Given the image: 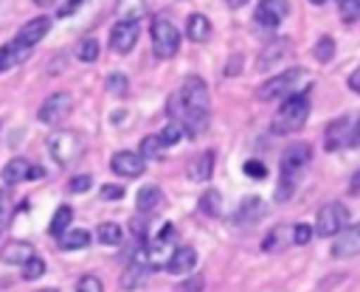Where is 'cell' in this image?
Returning <instances> with one entry per match:
<instances>
[{
	"mask_svg": "<svg viewBox=\"0 0 360 292\" xmlns=\"http://www.w3.org/2000/svg\"><path fill=\"white\" fill-rule=\"evenodd\" d=\"M309 160H312V146L309 143H290L281 152V160H278L281 180H278V191H276L278 202H287L292 197V188H295L298 177L304 174V168L309 166Z\"/></svg>",
	"mask_w": 360,
	"mask_h": 292,
	"instance_id": "1",
	"label": "cell"
},
{
	"mask_svg": "<svg viewBox=\"0 0 360 292\" xmlns=\"http://www.w3.org/2000/svg\"><path fill=\"white\" fill-rule=\"evenodd\" d=\"M309 109H312V104H309V93H290V95L281 101L278 112L273 115V126H270V129H273L276 135L298 132V129L307 124Z\"/></svg>",
	"mask_w": 360,
	"mask_h": 292,
	"instance_id": "2",
	"label": "cell"
},
{
	"mask_svg": "<svg viewBox=\"0 0 360 292\" xmlns=\"http://www.w3.org/2000/svg\"><path fill=\"white\" fill-rule=\"evenodd\" d=\"M323 146H326V152H338L343 146L357 149L360 146V115L357 118H349V115L335 118L323 132Z\"/></svg>",
	"mask_w": 360,
	"mask_h": 292,
	"instance_id": "3",
	"label": "cell"
},
{
	"mask_svg": "<svg viewBox=\"0 0 360 292\" xmlns=\"http://www.w3.org/2000/svg\"><path fill=\"white\" fill-rule=\"evenodd\" d=\"M82 135L73 129H59L48 138V152L59 166H73L82 154Z\"/></svg>",
	"mask_w": 360,
	"mask_h": 292,
	"instance_id": "4",
	"label": "cell"
},
{
	"mask_svg": "<svg viewBox=\"0 0 360 292\" xmlns=\"http://www.w3.org/2000/svg\"><path fill=\"white\" fill-rule=\"evenodd\" d=\"M149 34H152V51L158 59H172L180 51V31L166 17H155L149 25Z\"/></svg>",
	"mask_w": 360,
	"mask_h": 292,
	"instance_id": "5",
	"label": "cell"
},
{
	"mask_svg": "<svg viewBox=\"0 0 360 292\" xmlns=\"http://www.w3.org/2000/svg\"><path fill=\"white\" fill-rule=\"evenodd\" d=\"M301 79H307V70H304V67H290V70H284V73L267 79V81L256 90V98H259V101H278V98H287V95L292 93V87H295Z\"/></svg>",
	"mask_w": 360,
	"mask_h": 292,
	"instance_id": "6",
	"label": "cell"
},
{
	"mask_svg": "<svg viewBox=\"0 0 360 292\" xmlns=\"http://www.w3.org/2000/svg\"><path fill=\"white\" fill-rule=\"evenodd\" d=\"M346 225H349V211H346V205H343V202H326V205L318 211L315 233H318V236H338Z\"/></svg>",
	"mask_w": 360,
	"mask_h": 292,
	"instance_id": "7",
	"label": "cell"
},
{
	"mask_svg": "<svg viewBox=\"0 0 360 292\" xmlns=\"http://www.w3.org/2000/svg\"><path fill=\"white\" fill-rule=\"evenodd\" d=\"M149 264H146V250L141 247L135 255H132V261L124 267V272H121V289H127V292H132V289H141L143 284H146V275H149Z\"/></svg>",
	"mask_w": 360,
	"mask_h": 292,
	"instance_id": "8",
	"label": "cell"
},
{
	"mask_svg": "<svg viewBox=\"0 0 360 292\" xmlns=\"http://www.w3.org/2000/svg\"><path fill=\"white\" fill-rule=\"evenodd\" d=\"M177 95H180L186 109H208V87H205V81L200 76H188Z\"/></svg>",
	"mask_w": 360,
	"mask_h": 292,
	"instance_id": "9",
	"label": "cell"
},
{
	"mask_svg": "<svg viewBox=\"0 0 360 292\" xmlns=\"http://www.w3.org/2000/svg\"><path fill=\"white\" fill-rule=\"evenodd\" d=\"M287 14H290V0H259V6L253 11L256 22L264 25V28L281 25L287 20Z\"/></svg>",
	"mask_w": 360,
	"mask_h": 292,
	"instance_id": "10",
	"label": "cell"
},
{
	"mask_svg": "<svg viewBox=\"0 0 360 292\" xmlns=\"http://www.w3.org/2000/svg\"><path fill=\"white\" fill-rule=\"evenodd\" d=\"M360 253V222L346 225L332 241V258H354Z\"/></svg>",
	"mask_w": 360,
	"mask_h": 292,
	"instance_id": "11",
	"label": "cell"
},
{
	"mask_svg": "<svg viewBox=\"0 0 360 292\" xmlns=\"http://www.w3.org/2000/svg\"><path fill=\"white\" fill-rule=\"evenodd\" d=\"M68 112H70V95L68 93H53L39 104L37 118H39V124H59Z\"/></svg>",
	"mask_w": 360,
	"mask_h": 292,
	"instance_id": "12",
	"label": "cell"
},
{
	"mask_svg": "<svg viewBox=\"0 0 360 292\" xmlns=\"http://www.w3.org/2000/svg\"><path fill=\"white\" fill-rule=\"evenodd\" d=\"M138 22H127V20H118L110 31V48L115 53H129L135 45H138Z\"/></svg>",
	"mask_w": 360,
	"mask_h": 292,
	"instance_id": "13",
	"label": "cell"
},
{
	"mask_svg": "<svg viewBox=\"0 0 360 292\" xmlns=\"http://www.w3.org/2000/svg\"><path fill=\"white\" fill-rule=\"evenodd\" d=\"M110 168L115 171V174H121V177H141L143 174V154L141 152H115L112 157H110Z\"/></svg>",
	"mask_w": 360,
	"mask_h": 292,
	"instance_id": "14",
	"label": "cell"
},
{
	"mask_svg": "<svg viewBox=\"0 0 360 292\" xmlns=\"http://www.w3.org/2000/svg\"><path fill=\"white\" fill-rule=\"evenodd\" d=\"M51 31V17H34V20H28L22 28H20V34H17V42H22L25 48H34L45 34Z\"/></svg>",
	"mask_w": 360,
	"mask_h": 292,
	"instance_id": "15",
	"label": "cell"
},
{
	"mask_svg": "<svg viewBox=\"0 0 360 292\" xmlns=\"http://www.w3.org/2000/svg\"><path fill=\"white\" fill-rule=\"evenodd\" d=\"M186 174H188V180H194V182L211 180V174H214V152H200V154H194V157L188 160V166H186Z\"/></svg>",
	"mask_w": 360,
	"mask_h": 292,
	"instance_id": "16",
	"label": "cell"
},
{
	"mask_svg": "<svg viewBox=\"0 0 360 292\" xmlns=\"http://www.w3.org/2000/svg\"><path fill=\"white\" fill-rule=\"evenodd\" d=\"M194 264H197V250L186 244V247H174V253H172L166 270H169L172 275H186V272L194 270Z\"/></svg>",
	"mask_w": 360,
	"mask_h": 292,
	"instance_id": "17",
	"label": "cell"
},
{
	"mask_svg": "<svg viewBox=\"0 0 360 292\" xmlns=\"http://www.w3.org/2000/svg\"><path fill=\"white\" fill-rule=\"evenodd\" d=\"M31 163L25 157H11L6 166H3V182L6 185H17L22 180H31Z\"/></svg>",
	"mask_w": 360,
	"mask_h": 292,
	"instance_id": "18",
	"label": "cell"
},
{
	"mask_svg": "<svg viewBox=\"0 0 360 292\" xmlns=\"http://www.w3.org/2000/svg\"><path fill=\"white\" fill-rule=\"evenodd\" d=\"M31 255H37L31 241H8V244L0 250V261H6V264H20V267H22Z\"/></svg>",
	"mask_w": 360,
	"mask_h": 292,
	"instance_id": "19",
	"label": "cell"
},
{
	"mask_svg": "<svg viewBox=\"0 0 360 292\" xmlns=\"http://www.w3.org/2000/svg\"><path fill=\"white\" fill-rule=\"evenodd\" d=\"M264 216V202L259 199V197H248L242 205H239V211H236V222L239 225H253V222H259Z\"/></svg>",
	"mask_w": 360,
	"mask_h": 292,
	"instance_id": "20",
	"label": "cell"
},
{
	"mask_svg": "<svg viewBox=\"0 0 360 292\" xmlns=\"http://www.w3.org/2000/svg\"><path fill=\"white\" fill-rule=\"evenodd\" d=\"M28 51H31V48H25V45L17 42V39L8 42V45H3V48H0V73L8 70V67H14V65H20V62L28 56Z\"/></svg>",
	"mask_w": 360,
	"mask_h": 292,
	"instance_id": "21",
	"label": "cell"
},
{
	"mask_svg": "<svg viewBox=\"0 0 360 292\" xmlns=\"http://www.w3.org/2000/svg\"><path fill=\"white\" fill-rule=\"evenodd\" d=\"M183 126H186V135L188 138H200L208 129V109H186Z\"/></svg>",
	"mask_w": 360,
	"mask_h": 292,
	"instance_id": "22",
	"label": "cell"
},
{
	"mask_svg": "<svg viewBox=\"0 0 360 292\" xmlns=\"http://www.w3.org/2000/svg\"><path fill=\"white\" fill-rule=\"evenodd\" d=\"M186 34H188L191 42H205V39L211 36V22H208V17L191 14V17L186 20Z\"/></svg>",
	"mask_w": 360,
	"mask_h": 292,
	"instance_id": "23",
	"label": "cell"
},
{
	"mask_svg": "<svg viewBox=\"0 0 360 292\" xmlns=\"http://www.w3.org/2000/svg\"><path fill=\"white\" fill-rule=\"evenodd\" d=\"M146 14V3L143 0H118L115 3V17L127 20V22H138Z\"/></svg>",
	"mask_w": 360,
	"mask_h": 292,
	"instance_id": "24",
	"label": "cell"
},
{
	"mask_svg": "<svg viewBox=\"0 0 360 292\" xmlns=\"http://www.w3.org/2000/svg\"><path fill=\"white\" fill-rule=\"evenodd\" d=\"M287 241H292V227H287V225H276V227L267 233V239L262 241V250L276 253V250H281Z\"/></svg>",
	"mask_w": 360,
	"mask_h": 292,
	"instance_id": "25",
	"label": "cell"
},
{
	"mask_svg": "<svg viewBox=\"0 0 360 292\" xmlns=\"http://www.w3.org/2000/svg\"><path fill=\"white\" fill-rule=\"evenodd\" d=\"M284 53H290V42H287V39H284V42L278 39V42H273V45H267V48L262 51V56H259L256 67H259V70H267V67H273Z\"/></svg>",
	"mask_w": 360,
	"mask_h": 292,
	"instance_id": "26",
	"label": "cell"
},
{
	"mask_svg": "<svg viewBox=\"0 0 360 292\" xmlns=\"http://www.w3.org/2000/svg\"><path fill=\"white\" fill-rule=\"evenodd\" d=\"M160 202H163V191H160L158 185H143V188L138 191V197H135V208H138L141 213L158 208Z\"/></svg>",
	"mask_w": 360,
	"mask_h": 292,
	"instance_id": "27",
	"label": "cell"
},
{
	"mask_svg": "<svg viewBox=\"0 0 360 292\" xmlns=\"http://www.w3.org/2000/svg\"><path fill=\"white\" fill-rule=\"evenodd\" d=\"M70 222H73V208L70 205H59L53 219H51V225H48V233L51 236H65L70 230Z\"/></svg>",
	"mask_w": 360,
	"mask_h": 292,
	"instance_id": "28",
	"label": "cell"
},
{
	"mask_svg": "<svg viewBox=\"0 0 360 292\" xmlns=\"http://www.w3.org/2000/svg\"><path fill=\"white\" fill-rule=\"evenodd\" d=\"M96 239H98L104 247L121 244V225H118V222H101V225L96 227Z\"/></svg>",
	"mask_w": 360,
	"mask_h": 292,
	"instance_id": "29",
	"label": "cell"
},
{
	"mask_svg": "<svg viewBox=\"0 0 360 292\" xmlns=\"http://www.w3.org/2000/svg\"><path fill=\"white\" fill-rule=\"evenodd\" d=\"M87 244H90V233L82 230V227L68 230L65 236H59V247H62V250H82V247H87Z\"/></svg>",
	"mask_w": 360,
	"mask_h": 292,
	"instance_id": "30",
	"label": "cell"
},
{
	"mask_svg": "<svg viewBox=\"0 0 360 292\" xmlns=\"http://www.w3.org/2000/svg\"><path fill=\"white\" fill-rule=\"evenodd\" d=\"M200 211L205 216H219L222 213V197H219V191H205L200 197Z\"/></svg>",
	"mask_w": 360,
	"mask_h": 292,
	"instance_id": "31",
	"label": "cell"
},
{
	"mask_svg": "<svg viewBox=\"0 0 360 292\" xmlns=\"http://www.w3.org/2000/svg\"><path fill=\"white\" fill-rule=\"evenodd\" d=\"M76 59L79 62H96L98 59V42L93 36H84L79 45H76Z\"/></svg>",
	"mask_w": 360,
	"mask_h": 292,
	"instance_id": "32",
	"label": "cell"
},
{
	"mask_svg": "<svg viewBox=\"0 0 360 292\" xmlns=\"http://www.w3.org/2000/svg\"><path fill=\"white\" fill-rule=\"evenodd\" d=\"M186 135V126H183V121H169L163 129H160V140H163V146H174L180 138Z\"/></svg>",
	"mask_w": 360,
	"mask_h": 292,
	"instance_id": "33",
	"label": "cell"
},
{
	"mask_svg": "<svg viewBox=\"0 0 360 292\" xmlns=\"http://www.w3.org/2000/svg\"><path fill=\"white\" fill-rule=\"evenodd\" d=\"M312 53H315L318 62H332V59H335V39H332V36H321V39L315 42Z\"/></svg>",
	"mask_w": 360,
	"mask_h": 292,
	"instance_id": "34",
	"label": "cell"
},
{
	"mask_svg": "<svg viewBox=\"0 0 360 292\" xmlns=\"http://www.w3.org/2000/svg\"><path fill=\"white\" fill-rule=\"evenodd\" d=\"M39 275H45V258L31 255V258L22 264V278H25V281H37Z\"/></svg>",
	"mask_w": 360,
	"mask_h": 292,
	"instance_id": "35",
	"label": "cell"
},
{
	"mask_svg": "<svg viewBox=\"0 0 360 292\" xmlns=\"http://www.w3.org/2000/svg\"><path fill=\"white\" fill-rule=\"evenodd\" d=\"M143 157H158L160 152H163V140H160V135H146L143 140H141V149H138Z\"/></svg>",
	"mask_w": 360,
	"mask_h": 292,
	"instance_id": "36",
	"label": "cell"
},
{
	"mask_svg": "<svg viewBox=\"0 0 360 292\" xmlns=\"http://www.w3.org/2000/svg\"><path fill=\"white\" fill-rule=\"evenodd\" d=\"M340 20L357 22L360 20V0H340Z\"/></svg>",
	"mask_w": 360,
	"mask_h": 292,
	"instance_id": "37",
	"label": "cell"
},
{
	"mask_svg": "<svg viewBox=\"0 0 360 292\" xmlns=\"http://www.w3.org/2000/svg\"><path fill=\"white\" fill-rule=\"evenodd\" d=\"M90 185H93L90 174H76L68 180V191H73V194H84V191H90Z\"/></svg>",
	"mask_w": 360,
	"mask_h": 292,
	"instance_id": "38",
	"label": "cell"
},
{
	"mask_svg": "<svg viewBox=\"0 0 360 292\" xmlns=\"http://www.w3.org/2000/svg\"><path fill=\"white\" fill-rule=\"evenodd\" d=\"M202 289H205V278L202 275H191V278H186V281H180L174 286V292H202Z\"/></svg>",
	"mask_w": 360,
	"mask_h": 292,
	"instance_id": "39",
	"label": "cell"
},
{
	"mask_svg": "<svg viewBox=\"0 0 360 292\" xmlns=\"http://www.w3.org/2000/svg\"><path fill=\"white\" fill-rule=\"evenodd\" d=\"M312 225H307V222H298V225H292V244H307L309 239H312Z\"/></svg>",
	"mask_w": 360,
	"mask_h": 292,
	"instance_id": "40",
	"label": "cell"
},
{
	"mask_svg": "<svg viewBox=\"0 0 360 292\" xmlns=\"http://www.w3.org/2000/svg\"><path fill=\"white\" fill-rule=\"evenodd\" d=\"M76 292H104V286H101V281L96 275H82L76 281Z\"/></svg>",
	"mask_w": 360,
	"mask_h": 292,
	"instance_id": "41",
	"label": "cell"
},
{
	"mask_svg": "<svg viewBox=\"0 0 360 292\" xmlns=\"http://www.w3.org/2000/svg\"><path fill=\"white\" fill-rule=\"evenodd\" d=\"M107 90L115 93V95H124L127 93V76L124 73H110L107 76Z\"/></svg>",
	"mask_w": 360,
	"mask_h": 292,
	"instance_id": "42",
	"label": "cell"
},
{
	"mask_svg": "<svg viewBox=\"0 0 360 292\" xmlns=\"http://www.w3.org/2000/svg\"><path fill=\"white\" fill-rule=\"evenodd\" d=\"M245 174L248 177H253V180H262V177H267V168H264V163L262 160H245Z\"/></svg>",
	"mask_w": 360,
	"mask_h": 292,
	"instance_id": "43",
	"label": "cell"
},
{
	"mask_svg": "<svg viewBox=\"0 0 360 292\" xmlns=\"http://www.w3.org/2000/svg\"><path fill=\"white\" fill-rule=\"evenodd\" d=\"M98 194H101V199H107V202H110V199H124V188H121V185H110V182L101 185Z\"/></svg>",
	"mask_w": 360,
	"mask_h": 292,
	"instance_id": "44",
	"label": "cell"
},
{
	"mask_svg": "<svg viewBox=\"0 0 360 292\" xmlns=\"http://www.w3.org/2000/svg\"><path fill=\"white\" fill-rule=\"evenodd\" d=\"M129 227H132V233H135V236H138L141 241L146 239V219H143L141 213H138V216H132V222H129Z\"/></svg>",
	"mask_w": 360,
	"mask_h": 292,
	"instance_id": "45",
	"label": "cell"
},
{
	"mask_svg": "<svg viewBox=\"0 0 360 292\" xmlns=\"http://www.w3.org/2000/svg\"><path fill=\"white\" fill-rule=\"evenodd\" d=\"M82 3H84V0H65V3L59 6L56 17H70V14H76V8H79Z\"/></svg>",
	"mask_w": 360,
	"mask_h": 292,
	"instance_id": "46",
	"label": "cell"
},
{
	"mask_svg": "<svg viewBox=\"0 0 360 292\" xmlns=\"http://www.w3.org/2000/svg\"><path fill=\"white\" fill-rule=\"evenodd\" d=\"M349 90H352V93H360V67L349 76Z\"/></svg>",
	"mask_w": 360,
	"mask_h": 292,
	"instance_id": "47",
	"label": "cell"
},
{
	"mask_svg": "<svg viewBox=\"0 0 360 292\" xmlns=\"http://www.w3.org/2000/svg\"><path fill=\"white\" fill-rule=\"evenodd\" d=\"M349 191H352V194H360V168L352 174V180H349Z\"/></svg>",
	"mask_w": 360,
	"mask_h": 292,
	"instance_id": "48",
	"label": "cell"
},
{
	"mask_svg": "<svg viewBox=\"0 0 360 292\" xmlns=\"http://www.w3.org/2000/svg\"><path fill=\"white\" fill-rule=\"evenodd\" d=\"M239 65H242V59H239V53H236V56H233V62H231V65H228V67H225V73H228V76H231V73H233V70H239Z\"/></svg>",
	"mask_w": 360,
	"mask_h": 292,
	"instance_id": "49",
	"label": "cell"
},
{
	"mask_svg": "<svg viewBox=\"0 0 360 292\" xmlns=\"http://www.w3.org/2000/svg\"><path fill=\"white\" fill-rule=\"evenodd\" d=\"M245 3H248V0H228L231 8H239V6H245Z\"/></svg>",
	"mask_w": 360,
	"mask_h": 292,
	"instance_id": "50",
	"label": "cell"
},
{
	"mask_svg": "<svg viewBox=\"0 0 360 292\" xmlns=\"http://www.w3.org/2000/svg\"><path fill=\"white\" fill-rule=\"evenodd\" d=\"M34 3H37V6H39V8H48V6H51V3H53V0H34Z\"/></svg>",
	"mask_w": 360,
	"mask_h": 292,
	"instance_id": "51",
	"label": "cell"
},
{
	"mask_svg": "<svg viewBox=\"0 0 360 292\" xmlns=\"http://www.w3.org/2000/svg\"><path fill=\"white\" fill-rule=\"evenodd\" d=\"M3 205H6V194L0 191V211H3Z\"/></svg>",
	"mask_w": 360,
	"mask_h": 292,
	"instance_id": "52",
	"label": "cell"
},
{
	"mask_svg": "<svg viewBox=\"0 0 360 292\" xmlns=\"http://www.w3.org/2000/svg\"><path fill=\"white\" fill-rule=\"evenodd\" d=\"M0 236H3V211H0Z\"/></svg>",
	"mask_w": 360,
	"mask_h": 292,
	"instance_id": "53",
	"label": "cell"
},
{
	"mask_svg": "<svg viewBox=\"0 0 360 292\" xmlns=\"http://www.w3.org/2000/svg\"><path fill=\"white\" fill-rule=\"evenodd\" d=\"M309 3H315V6H321V3H326V0H309Z\"/></svg>",
	"mask_w": 360,
	"mask_h": 292,
	"instance_id": "54",
	"label": "cell"
},
{
	"mask_svg": "<svg viewBox=\"0 0 360 292\" xmlns=\"http://www.w3.org/2000/svg\"><path fill=\"white\" fill-rule=\"evenodd\" d=\"M45 292H56V289H45Z\"/></svg>",
	"mask_w": 360,
	"mask_h": 292,
	"instance_id": "55",
	"label": "cell"
}]
</instances>
